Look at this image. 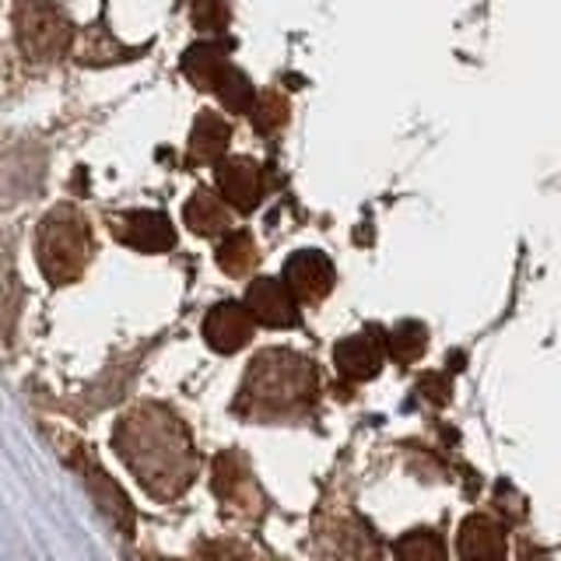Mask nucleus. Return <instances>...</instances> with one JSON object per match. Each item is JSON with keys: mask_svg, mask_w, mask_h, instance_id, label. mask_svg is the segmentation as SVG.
Masks as SVG:
<instances>
[{"mask_svg": "<svg viewBox=\"0 0 561 561\" xmlns=\"http://www.w3.org/2000/svg\"><path fill=\"white\" fill-rule=\"evenodd\" d=\"M70 463H75V470L81 473L84 488L92 491V499L102 508V516L110 519L113 526H119L127 537H134V505H130L127 495H123V488L99 467L95 456L92 453H75V456H70Z\"/></svg>", "mask_w": 561, "mask_h": 561, "instance_id": "nucleus-7", "label": "nucleus"}, {"mask_svg": "<svg viewBox=\"0 0 561 561\" xmlns=\"http://www.w3.org/2000/svg\"><path fill=\"white\" fill-rule=\"evenodd\" d=\"M95 256L92 225L75 204L49 207L35 228V263L53 288L75 285Z\"/></svg>", "mask_w": 561, "mask_h": 561, "instance_id": "nucleus-3", "label": "nucleus"}, {"mask_svg": "<svg viewBox=\"0 0 561 561\" xmlns=\"http://www.w3.org/2000/svg\"><path fill=\"white\" fill-rule=\"evenodd\" d=\"M417 393L432 397L435 403H446L449 400V386L443 382V376H425V379H421V386H417Z\"/></svg>", "mask_w": 561, "mask_h": 561, "instance_id": "nucleus-24", "label": "nucleus"}, {"mask_svg": "<svg viewBox=\"0 0 561 561\" xmlns=\"http://www.w3.org/2000/svg\"><path fill=\"white\" fill-rule=\"evenodd\" d=\"M110 232L137 253H169L175 245V228L162 210H123L110 218Z\"/></svg>", "mask_w": 561, "mask_h": 561, "instance_id": "nucleus-8", "label": "nucleus"}, {"mask_svg": "<svg viewBox=\"0 0 561 561\" xmlns=\"http://www.w3.org/2000/svg\"><path fill=\"white\" fill-rule=\"evenodd\" d=\"M183 221L193 236H204V239H215L225 236L228 225H232V207H228L215 190L201 186L183 207Z\"/></svg>", "mask_w": 561, "mask_h": 561, "instance_id": "nucleus-14", "label": "nucleus"}, {"mask_svg": "<svg viewBox=\"0 0 561 561\" xmlns=\"http://www.w3.org/2000/svg\"><path fill=\"white\" fill-rule=\"evenodd\" d=\"M193 25L201 32H221L228 25V0H193Z\"/></svg>", "mask_w": 561, "mask_h": 561, "instance_id": "nucleus-23", "label": "nucleus"}, {"mask_svg": "<svg viewBox=\"0 0 561 561\" xmlns=\"http://www.w3.org/2000/svg\"><path fill=\"white\" fill-rule=\"evenodd\" d=\"M221 102H225V110L228 113H250V105H253V99H256V92H253V84L245 81V75L239 67H232L225 75V81L218 84V92H215Z\"/></svg>", "mask_w": 561, "mask_h": 561, "instance_id": "nucleus-22", "label": "nucleus"}, {"mask_svg": "<svg viewBox=\"0 0 561 561\" xmlns=\"http://www.w3.org/2000/svg\"><path fill=\"white\" fill-rule=\"evenodd\" d=\"M250 119L260 137H274L288 123V99L280 95L277 88H263L250 105Z\"/></svg>", "mask_w": 561, "mask_h": 561, "instance_id": "nucleus-19", "label": "nucleus"}, {"mask_svg": "<svg viewBox=\"0 0 561 561\" xmlns=\"http://www.w3.org/2000/svg\"><path fill=\"white\" fill-rule=\"evenodd\" d=\"M242 306L250 309L253 323H260V327H271V330L298 327V302L277 277H253L250 288H245Z\"/></svg>", "mask_w": 561, "mask_h": 561, "instance_id": "nucleus-10", "label": "nucleus"}, {"mask_svg": "<svg viewBox=\"0 0 561 561\" xmlns=\"http://www.w3.org/2000/svg\"><path fill=\"white\" fill-rule=\"evenodd\" d=\"M218 263H221V271L232 274V277L250 274L260 263L256 239L245 232V228H239V232H225V239L218 245Z\"/></svg>", "mask_w": 561, "mask_h": 561, "instance_id": "nucleus-17", "label": "nucleus"}, {"mask_svg": "<svg viewBox=\"0 0 561 561\" xmlns=\"http://www.w3.org/2000/svg\"><path fill=\"white\" fill-rule=\"evenodd\" d=\"M253 316L242 302H218L204 316V341L218 351V355H236L253 341Z\"/></svg>", "mask_w": 561, "mask_h": 561, "instance_id": "nucleus-11", "label": "nucleus"}, {"mask_svg": "<svg viewBox=\"0 0 561 561\" xmlns=\"http://www.w3.org/2000/svg\"><path fill=\"white\" fill-rule=\"evenodd\" d=\"M386 337V355H390L397 365H411L417 362L421 355H425L428 347V330L421 323H397L390 333H382Z\"/></svg>", "mask_w": 561, "mask_h": 561, "instance_id": "nucleus-18", "label": "nucleus"}, {"mask_svg": "<svg viewBox=\"0 0 561 561\" xmlns=\"http://www.w3.org/2000/svg\"><path fill=\"white\" fill-rule=\"evenodd\" d=\"M316 393H320L316 365L298 351L271 347L260 351L245 368L236 411L245 417H288L309 411L316 403Z\"/></svg>", "mask_w": 561, "mask_h": 561, "instance_id": "nucleus-2", "label": "nucleus"}, {"mask_svg": "<svg viewBox=\"0 0 561 561\" xmlns=\"http://www.w3.org/2000/svg\"><path fill=\"white\" fill-rule=\"evenodd\" d=\"M113 446L148 495L172 502L197 478L201 456L190 428L165 403H137L113 428Z\"/></svg>", "mask_w": 561, "mask_h": 561, "instance_id": "nucleus-1", "label": "nucleus"}, {"mask_svg": "<svg viewBox=\"0 0 561 561\" xmlns=\"http://www.w3.org/2000/svg\"><path fill=\"white\" fill-rule=\"evenodd\" d=\"M386 362V337L379 327H365L362 333H351L333 347V365L347 382L376 379Z\"/></svg>", "mask_w": 561, "mask_h": 561, "instance_id": "nucleus-9", "label": "nucleus"}, {"mask_svg": "<svg viewBox=\"0 0 561 561\" xmlns=\"http://www.w3.org/2000/svg\"><path fill=\"white\" fill-rule=\"evenodd\" d=\"M333 561H379L376 534L362 523H347L333 543Z\"/></svg>", "mask_w": 561, "mask_h": 561, "instance_id": "nucleus-20", "label": "nucleus"}, {"mask_svg": "<svg viewBox=\"0 0 561 561\" xmlns=\"http://www.w3.org/2000/svg\"><path fill=\"white\" fill-rule=\"evenodd\" d=\"M397 561H446V543L435 530H411L397 540Z\"/></svg>", "mask_w": 561, "mask_h": 561, "instance_id": "nucleus-21", "label": "nucleus"}, {"mask_svg": "<svg viewBox=\"0 0 561 561\" xmlns=\"http://www.w3.org/2000/svg\"><path fill=\"white\" fill-rule=\"evenodd\" d=\"M228 145H232V123L215 110L197 113L193 130H190V145H186L190 162L193 165H215L225 158Z\"/></svg>", "mask_w": 561, "mask_h": 561, "instance_id": "nucleus-12", "label": "nucleus"}, {"mask_svg": "<svg viewBox=\"0 0 561 561\" xmlns=\"http://www.w3.org/2000/svg\"><path fill=\"white\" fill-rule=\"evenodd\" d=\"M215 186H218V197L232 210L253 215L263 201V193H267V175H263L260 162H253L250 154H232V158H225V162H215Z\"/></svg>", "mask_w": 561, "mask_h": 561, "instance_id": "nucleus-5", "label": "nucleus"}, {"mask_svg": "<svg viewBox=\"0 0 561 561\" xmlns=\"http://www.w3.org/2000/svg\"><path fill=\"white\" fill-rule=\"evenodd\" d=\"M14 43L32 64H57L75 49V22L53 0H14Z\"/></svg>", "mask_w": 561, "mask_h": 561, "instance_id": "nucleus-4", "label": "nucleus"}, {"mask_svg": "<svg viewBox=\"0 0 561 561\" xmlns=\"http://www.w3.org/2000/svg\"><path fill=\"white\" fill-rule=\"evenodd\" d=\"M280 285L291 291L295 302L302 306H320L323 298L337 285V271L333 260L320 250H298L288 256L285 271H280Z\"/></svg>", "mask_w": 561, "mask_h": 561, "instance_id": "nucleus-6", "label": "nucleus"}, {"mask_svg": "<svg viewBox=\"0 0 561 561\" xmlns=\"http://www.w3.org/2000/svg\"><path fill=\"white\" fill-rule=\"evenodd\" d=\"M253 473L239 449H225L215 460V495L228 505H239L253 495Z\"/></svg>", "mask_w": 561, "mask_h": 561, "instance_id": "nucleus-16", "label": "nucleus"}, {"mask_svg": "<svg viewBox=\"0 0 561 561\" xmlns=\"http://www.w3.org/2000/svg\"><path fill=\"white\" fill-rule=\"evenodd\" d=\"M228 70H232V64H228V46L221 43H197L183 53V75L201 92H218Z\"/></svg>", "mask_w": 561, "mask_h": 561, "instance_id": "nucleus-13", "label": "nucleus"}, {"mask_svg": "<svg viewBox=\"0 0 561 561\" xmlns=\"http://www.w3.org/2000/svg\"><path fill=\"white\" fill-rule=\"evenodd\" d=\"M505 530L488 516H470L460 526V558L463 561H505Z\"/></svg>", "mask_w": 561, "mask_h": 561, "instance_id": "nucleus-15", "label": "nucleus"}]
</instances>
